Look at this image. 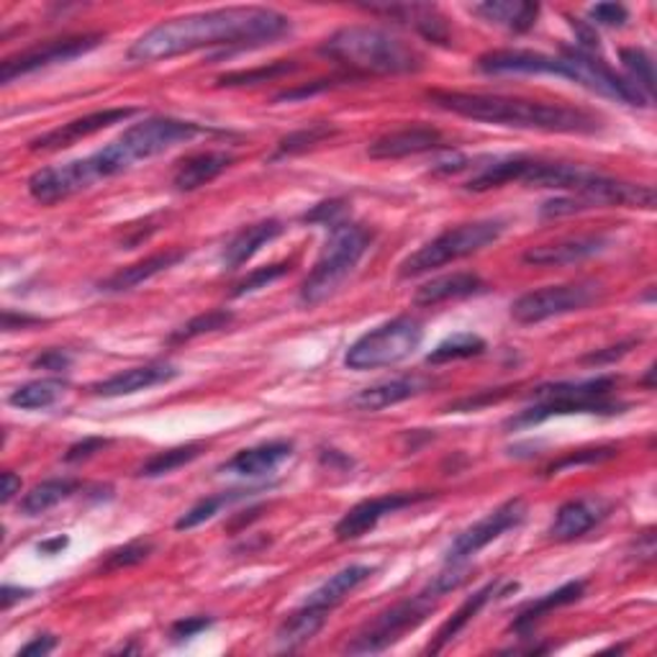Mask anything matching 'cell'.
<instances>
[{
	"mask_svg": "<svg viewBox=\"0 0 657 657\" xmlns=\"http://www.w3.org/2000/svg\"><path fill=\"white\" fill-rule=\"evenodd\" d=\"M617 455V450H611V447H601V450H580L576 455H568L563 457L560 462H555L550 472H557L563 468H573V465H584V462H601V460H611V457Z\"/></svg>",
	"mask_w": 657,
	"mask_h": 657,
	"instance_id": "obj_47",
	"label": "cell"
},
{
	"mask_svg": "<svg viewBox=\"0 0 657 657\" xmlns=\"http://www.w3.org/2000/svg\"><path fill=\"white\" fill-rule=\"evenodd\" d=\"M429 494H388L378 498H368V501L357 504L349 509L342 519H339L335 535L339 542H352V539H360L378 527L388 514H396L401 509H409V506L427 501Z\"/></svg>",
	"mask_w": 657,
	"mask_h": 657,
	"instance_id": "obj_13",
	"label": "cell"
},
{
	"mask_svg": "<svg viewBox=\"0 0 657 657\" xmlns=\"http://www.w3.org/2000/svg\"><path fill=\"white\" fill-rule=\"evenodd\" d=\"M290 31L286 16L260 6L216 8L157 23L129 49L135 62H162L208 47H249L276 41Z\"/></svg>",
	"mask_w": 657,
	"mask_h": 657,
	"instance_id": "obj_1",
	"label": "cell"
},
{
	"mask_svg": "<svg viewBox=\"0 0 657 657\" xmlns=\"http://www.w3.org/2000/svg\"><path fill=\"white\" fill-rule=\"evenodd\" d=\"M108 445H111V442H108V439H101V437H88V439H82V442L72 445L70 450H68V455H64V460H68V462L88 460V457H93L96 452H101L103 447H108Z\"/></svg>",
	"mask_w": 657,
	"mask_h": 657,
	"instance_id": "obj_48",
	"label": "cell"
},
{
	"mask_svg": "<svg viewBox=\"0 0 657 657\" xmlns=\"http://www.w3.org/2000/svg\"><path fill=\"white\" fill-rule=\"evenodd\" d=\"M370 13H382L388 19L404 21L406 27H414L421 37L429 41H437V44H445L450 39V27H447V19L439 13L437 6L427 3H404V6H368Z\"/></svg>",
	"mask_w": 657,
	"mask_h": 657,
	"instance_id": "obj_23",
	"label": "cell"
},
{
	"mask_svg": "<svg viewBox=\"0 0 657 657\" xmlns=\"http://www.w3.org/2000/svg\"><path fill=\"white\" fill-rule=\"evenodd\" d=\"M424 339L421 321L411 316H398V319L382 323V327L362 335L347 349L345 365L349 370H376L398 365L406 357H411L419 349Z\"/></svg>",
	"mask_w": 657,
	"mask_h": 657,
	"instance_id": "obj_7",
	"label": "cell"
},
{
	"mask_svg": "<svg viewBox=\"0 0 657 657\" xmlns=\"http://www.w3.org/2000/svg\"><path fill=\"white\" fill-rule=\"evenodd\" d=\"M621 406L609 401V398H594V401H586V398H545V401H537L531 409L511 416L506 421V427L521 429V427H535V424H542L553 416H568V414H601L611 416L619 414Z\"/></svg>",
	"mask_w": 657,
	"mask_h": 657,
	"instance_id": "obj_19",
	"label": "cell"
},
{
	"mask_svg": "<svg viewBox=\"0 0 657 657\" xmlns=\"http://www.w3.org/2000/svg\"><path fill=\"white\" fill-rule=\"evenodd\" d=\"M0 498H3V504L11 501L16 494H21V478L16 476V472H3V478H0Z\"/></svg>",
	"mask_w": 657,
	"mask_h": 657,
	"instance_id": "obj_53",
	"label": "cell"
},
{
	"mask_svg": "<svg viewBox=\"0 0 657 657\" xmlns=\"http://www.w3.org/2000/svg\"><path fill=\"white\" fill-rule=\"evenodd\" d=\"M345 213V203L342 201H329V203H321V206H316L311 213H306L303 216V221H321V223H331V227H335V223H339V216Z\"/></svg>",
	"mask_w": 657,
	"mask_h": 657,
	"instance_id": "obj_49",
	"label": "cell"
},
{
	"mask_svg": "<svg viewBox=\"0 0 657 657\" xmlns=\"http://www.w3.org/2000/svg\"><path fill=\"white\" fill-rule=\"evenodd\" d=\"M203 452V445L196 442V445H182V447H172V450H165V452H157L155 457H149V460L139 468V476L141 478H160V476H168V472L182 468V465L193 462L198 455Z\"/></svg>",
	"mask_w": 657,
	"mask_h": 657,
	"instance_id": "obj_37",
	"label": "cell"
},
{
	"mask_svg": "<svg viewBox=\"0 0 657 657\" xmlns=\"http://www.w3.org/2000/svg\"><path fill=\"white\" fill-rule=\"evenodd\" d=\"M488 286L484 278L476 272H452V276L435 278L424 282L421 288H416L414 303L416 306H439L447 301H460V298H470L484 293Z\"/></svg>",
	"mask_w": 657,
	"mask_h": 657,
	"instance_id": "obj_24",
	"label": "cell"
},
{
	"mask_svg": "<svg viewBox=\"0 0 657 657\" xmlns=\"http://www.w3.org/2000/svg\"><path fill=\"white\" fill-rule=\"evenodd\" d=\"M563 62L568 68V78L580 82V86L594 90L598 96L614 98V101L627 103V106H647L650 98H647L643 90H639L629 78H619L611 68H606L601 60L590 57L584 49L565 47L563 49Z\"/></svg>",
	"mask_w": 657,
	"mask_h": 657,
	"instance_id": "obj_10",
	"label": "cell"
},
{
	"mask_svg": "<svg viewBox=\"0 0 657 657\" xmlns=\"http://www.w3.org/2000/svg\"><path fill=\"white\" fill-rule=\"evenodd\" d=\"M96 182V175L90 170L88 157L86 160H74L68 165H57V168H44L29 178V193L34 201L52 206L70 198L80 190L90 188Z\"/></svg>",
	"mask_w": 657,
	"mask_h": 657,
	"instance_id": "obj_14",
	"label": "cell"
},
{
	"mask_svg": "<svg viewBox=\"0 0 657 657\" xmlns=\"http://www.w3.org/2000/svg\"><path fill=\"white\" fill-rule=\"evenodd\" d=\"M506 223L498 219H486V221H470L460 223V227L447 229L442 235L431 239L424 247L416 249L414 255L406 257L401 262V270L398 276L401 278H416L424 276V272L442 268V265H450L462 260V257H470L494 245L498 237L504 235Z\"/></svg>",
	"mask_w": 657,
	"mask_h": 657,
	"instance_id": "obj_6",
	"label": "cell"
},
{
	"mask_svg": "<svg viewBox=\"0 0 657 657\" xmlns=\"http://www.w3.org/2000/svg\"><path fill=\"white\" fill-rule=\"evenodd\" d=\"M486 352V342L478 335H455L445 339L442 345H437L427 355L429 365H445L455 360H468V357H478Z\"/></svg>",
	"mask_w": 657,
	"mask_h": 657,
	"instance_id": "obj_38",
	"label": "cell"
},
{
	"mask_svg": "<svg viewBox=\"0 0 657 657\" xmlns=\"http://www.w3.org/2000/svg\"><path fill=\"white\" fill-rule=\"evenodd\" d=\"M211 619H206V617H190V619H180V621H175L172 624V637L175 639H188V637H196V635H201L203 629H208L211 627Z\"/></svg>",
	"mask_w": 657,
	"mask_h": 657,
	"instance_id": "obj_50",
	"label": "cell"
},
{
	"mask_svg": "<svg viewBox=\"0 0 657 657\" xmlns=\"http://www.w3.org/2000/svg\"><path fill=\"white\" fill-rule=\"evenodd\" d=\"M498 586H501V580H494V584H488V586H484L480 590H476V594H472L468 601H465L460 609H457L455 614H452V619H447V624L442 629L437 631V639L435 643L429 645V653H439L442 650V647H447L452 643V639L460 635V631L468 627V624L478 617V611L484 609V606L490 601V598H496L498 596Z\"/></svg>",
	"mask_w": 657,
	"mask_h": 657,
	"instance_id": "obj_32",
	"label": "cell"
},
{
	"mask_svg": "<svg viewBox=\"0 0 657 657\" xmlns=\"http://www.w3.org/2000/svg\"><path fill=\"white\" fill-rule=\"evenodd\" d=\"M282 229L286 227H282V223L276 219L245 227L235 239H231L227 249H223V268L227 270L242 268V265L247 260H252V257L260 252L265 245H270L272 239H278L282 235Z\"/></svg>",
	"mask_w": 657,
	"mask_h": 657,
	"instance_id": "obj_26",
	"label": "cell"
},
{
	"mask_svg": "<svg viewBox=\"0 0 657 657\" xmlns=\"http://www.w3.org/2000/svg\"><path fill=\"white\" fill-rule=\"evenodd\" d=\"M327 614L323 609H313V606H301V609L290 614V617L280 624L276 631L280 650H298V647L309 645L311 639L319 635L323 624H327Z\"/></svg>",
	"mask_w": 657,
	"mask_h": 657,
	"instance_id": "obj_30",
	"label": "cell"
},
{
	"mask_svg": "<svg viewBox=\"0 0 657 657\" xmlns=\"http://www.w3.org/2000/svg\"><path fill=\"white\" fill-rule=\"evenodd\" d=\"M372 245V231L362 223L339 221L331 227L327 247L321 249V257L316 260L313 270L301 286V301L306 306H316L327 301L342 288V282L352 276L357 265Z\"/></svg>",
	"mask_w": 657,
	"mask_h": 657,
	"instance_id": "obj_5",
	"label": "cell"
},
{
	"mask_svg": "<svg viewBox=\"0 0 657 657\" xmlns=\"http://www.w3.org/2000/svg\"><path fill=\"white\" fill-rule=\"evenodd\" d=\"M331 137H337V127H331V123H313V127H306L301 131H293V135H288L286 139H280L278 157L306 152V149L321 145V141H327Z\"/></svg>",
	"mask_w": 657,
	"mask_h": 657,
	"instance_id": "obj_41",
	"label": "cell"
},
{
	"mask_svg": "<svg viewBox=\"0 0 657 657\" xmlns=\"http://www.w3.org/2000/svg\"><path fill=\"white\" fill-rule=\"evenodd\" d=\"M370 576H372V568H368V565H349V568L335 573L327 584L316 588L313 594L306 598V606L331 611L335 606L342 604L352 590L360 588L365 580H370Z\"/></svg>",
	"mask_w": 657,
	"mask_h": 657,
	"instance_id": "obj_28",
	"label": "cell"
},
{
	"mask_svg": "<svg viewBox=\"0 0 657 657\" xmlns=\"http://www.w3.org/2000/svg\"><path fill=\"white\" fill-rule=\"evenodd\" d=\"M64 547H68V537H54V539H49V542H41L39 553L41 555H54L57 550H64Z\"/></svg>",
	"mask_w": 657,
	"mask_h": 657,
	"instance_id": "obj_57",
	"label": "cell"
},
{
	"mask_svg": "<svg viewBox=\"0 0 657 657\" xmlns=\"http://www.w3.org/2000/svg\"><path fill=\"white\" fill-rule=\"evenodd\" d=\"M249 496V490H231V494H219V496H208L203 501H198L193 509L182 514V517L175 521V529H193L198 524H203L208 519H213L216 514H219L223 506L239 501V498Z\"/></svg>",
	"mask_w": 657,
	"mask_h": 657,
	"instance_id": "obj_39",
	"label": "cell"
},
{
	"mask_svg": "<svg viewBox=\"0 0 657 657\" xmlns=\"http://www.w3.org/2000/svg\"><path fill=\"white\" fill-rule=\"evenodd\" d=\"M621 62L629 72V80L650 98L655 88V64L645 49H621Z\"/></svg>",
	"mask_w": 657,
	"mask_h": 657,
	"instance_id": "obj_42",
	"label": "cell"
},
{
	"mask_svg": "<svg viewBox=\"0 0 657 657\" xmlns=\"http://www.w3.org/2000/svg\"><path fill=\"white\" fill-rule=\"evenodd\" d=\"M293 455V445L290 442H268L249 447V450L237 452L231 460L223 465V472H237V476H262V472L276 470L282 460Z\"/></svg>",
	"mask_w": 657,
	"mask_h": 657,
	"instance_id": "obj_27",
	"label": "cell"
},
{
	"mask_svg": "<svg viewBox=\"0 0 657 657\" xmlns=\"http://www.w3.org/2000/svg\"><path fill=\"white\" fill-rule=\"evenodd\" d=\"M609 514L601 498H573L557 509L555 519L550 524V537L557 542H570V539L584 537L596 524H601Z\"/></svg>",
	"mask_w": 657,
	"mask_h": 657,
	"instance_id": "obj_21",
	"label": "cell"
},
{
	"mask_svg": "<svg viewBox=\"0 0 657 657\" xmlns=\"http://www.w3.org/2000/svg\"><path fill=\"white\" fill-rule=\"evenodd\" d=\"M29 596H31V590H27V588L3 586V590H0V606H3V611H8L13 604H19L21 598H29Z\"/></svg>",
	"mask_w": 657,
	"mask_h": 657,
	"instance_id": "obj_54",
	"label": "cell"
},
{
	"mask_svg": "<svg viewBox=\"0 0 657 657\" xmlns=\"http://www.w3.org/2000/svg\"><path fill=\"white\" fill-rule=\"evenodd\" d=\"M288 270H290L288 262H278V265H268V268L249 272L245 280L237 282L235 296H247V293H255V290H260V288H268L270 282H276L282 276H288Z\"/></svg>",
	"mask_w": 657,
	"mask_h": 657,
	"instance_id": "obj_45",
	"label": "cell"
},
{
	"mask_svg": "<svg viewBox=\"0 0 657 657\" xmlns=\"http://www.w3.org/2000/svg\"><path fill=\"white\" fill-rule=\"evenodd\" d=\"M54 647H57V639H54L52 635H39V637L31 639L29 645H23V647H21L19 657H21V655H23V657H41V655H49V653H52Z\"/></svg>",
	"mask_w": 657,
	"mask_h": 657,
	"instance_id": "obj_52",
	"label": "cell"
},
{
	"mask_svg": "<svg viewBox=\"0 0 657 657\" xmlns=\"http://www.w3.org/2000/svg\"><path fill=\"white\" fill-rule=\"evenodd\" d=\"M604 286L594 280L565 282V286H547L531 293H524L511 303V316L519 323H539L555 316L584 311L596 301H601Z\"/></svg>",
	"mask_w": 657,
	"mask_h": 657,
	"instance_id": "obj_9",
	"label": "cell"
},
{
	"mask_svg": "<svg viewBox=\"0 0 657 657\" xmlns=\"http://www.w3.org/2000/svg\"><path fill=\"white\" fill-rule=\"evenodd\" d=\"M531 168L529 157H506V160H496L486 165L478 175H472L468 180V190H476V193H486L490 188H501L506 182L524 180V175Z\"/></svg>",
	"mask_w": 657,
	"mask_h": 657,
	"instance_id": "obj_34",
	"label": "cell"
},
{
	"mask_svg": "<svg viewBox=\"0 0 657 657\" xmlns=\"http://www.w3.org/2000/svg\"><path fill=\"white\" fill-rule=\"evenodd\" d=\"M296 64H288V62H276V64H265V68H257V70H247V72H231V74H223L219 78V86H255V82H268L272 78H280V74H288L293 72Z\"/></svg>",
	"mask_w": 657,
	"mask_h": 657,
	"instance_id": "obj_43",
	"label": "cell"
},
{
	"mask_svg": "<svg viewBox=\"0 0 657 657\" xmlns=\"http://www.w3.org/2000/svg\"><path fill=\"white\" fill-rule=\"evenodd\" d=\"M70 362H72V357L68 355V352H62V349H49V352H44V355H39L34 362V368H41V370H68L70 368Z\"/></svg>",
	"mask_w": 657,
	"mask_h": 657,
	"instance_id": "obj_51",
	"label": "cell"
},
{
	"mask_svg": "<svg viewBox=\"0 0 657 657\" xmlns=\"http://www.w3.org/2000/svg\"><path fill=\"white\" fill-rule=\"evenodd\" d=\"M445 145L442 135L431 127H409L390 131L368 147V155L372 160H404V157L424 155L431 149H439Z\"/></svg>",
	"mask_w": 657,
	"mask_h": 657,
	"instance_id": "obj_20",
	"label": "cell"
},
{
	"mask_svg": "<svg viewBox=\"0 0 657 657\" xmlns=\"http://www.w3.org/2000/svg\"><path fill=\"white\" fill-rule=\"evenodd\" d=\"M137 113H139L137 108H106V111L88 113V116H82V119L62 123V127H57L52 131H47V135L37 137L34 141H31V152H52V149L70 147V145H74V141L93 137V135H98V131L113 127V123L127 121Z\"/></svg>",
	"mask_w": 657,
	"mask_h": 657,
	"instance_id": "obj_15",
	"label": "cell"
},
{
	"mask_svg": "<svg viewBox=\"0 0 657 657\" xmlns=\"http://www.w3.org/2000/svg\"><path fill=\"white\" fill-rule=\"evenodd\" d=\"M429 101L445 108V111L462 116V119L498 123V127L550 131V135H594V131H598L596 116L560 103H539L524 101V98L484 93H457V90H431Z\"/></svg>",
	"mask_w": 657,
	"mask_h": 657,
	"instance_id": "obj_2",
	"label": "cell"
},
{
	"mask_svg": "<svg viewBox=\"0 0 657 657\" xmlns=\"http://www.w3.org/2000/svg\"><path fill=\"white\" fill-rule=\"evenodd\" d=\"M64 382L47 378V380H34L27 382V386L16 388L11 396H8V404L16 406V409L23 411H37V409H49L57 398L64 394Z\"/></svg>",
	"mask_w": 657,
	"mask_h": 657,
	"instance_id": "obj_36",
	"label": "cell"
},
{
	"mask_svg": "<svg viewBox=\"0 0 657 657\" xmlns=\"http://www.w3.org/2000/svg\"><path fill=\"white\" fill-rule=\"evenodd\" d=\"M235 157L227 152H201L196 157H188L186 162H180L178 172H175V188L178 190H198L206 182L219 178V175L231 168Z\"/></svg>",
	"mask_w": 657,
	"mask_h": 657,
	"instance_id": "obj_31",
	"label": "cell"
},
{
	"mask_svg": "<svg viewBox=\"0 0 657 657\" xmlns=\"http://www.w3.org/2000/svg\"><path fill=\"white\" fill-rule=\"evenodd\" d=\"M180 376L178 368H172V365H141V368H131V370H123V372H116L103 382H96L93 394L96 396H103V398H116V396H129V394H137V390H147V388H155V386H162V382H170Z\"/></svg>",
	"mask_w": 657,
	"mask_h": 657,
	"instance_id": "obj_22",
	"label": "cell"
},
{
	"mask_svg": "<svg viewBox=\"0 0 657 657\" xmlns=\"http://www.w3.org/2000/svg\"><path fill=\"white\" fill-rule=\"evenodd\" d=\"M103 44L101 34H82V37H68V39H54V41H44V44H37L27 49V52H19L13 57H8L0 68V80L13 82L21 74L52 68V64L60 62H70L74 57H82L88 52H93L96 47Z\"/></svg>",
	"mask_w": 657,
	"mask_h": 657,
	"instance_id": "obj_11",
	"label": "cell"
},
{
	"mask_svg": "<svg viewBox=\"0 0 657 657\" xmlns=\"http://www.w3.org/2000/svg\"><path fill=\"white\" fill-rule=\"evenodd\" d=\"M631 345H635V342H624L619 347H609V352H594V355L586 357V362H611V360H617V357L627 355Z\"/></svg>",
	"mask_w": 657,
	"mask_h": 657,
	"instance_id": "obj_55",
	"label": "cell"
},
{
	"mask_svg": "<svg viewBox=\"0 0 657 657\" xmlns=\"http://www.w3.org/2000/svg\"><path fill=\"white\" fill-rule=\"evenodd\" d=\"M598 27H624L629 21V11L621 3H598L588 11Z\"/></svg>",
	"mask_w": 657,
	"mask_h": 657,
	"instance_id": "obj_46",
	"label": "cell"
},
{
	"mask_svg": "<svg viewBox=\"0 0 657 657\" xmlns=\"http://www.w3.org/2000/svg\"><path fill=\"white\" fill-rule=\"evenodd\" d=\"M231 319H235V313L227 311V309H216V311H208L196 316V319H190L188 323H182V327L175 331L170 337V342H190V339L196 337H203V335H211V331H219V329H227Z\"/></svg>",
	"mask_w": 657,
	"mask_h": 657,
	"instance_id": "obj_40",
	"label": "cell"
},
{
	"mask_svg": "<svg viewBox=\"0 0 657 657\" xmlns=\"http://www.w3.org/2000/svg\"><path fill=\"white\" fill-rule=\"evenodd\" d=\"M203 127H198L193 121H180V119H165V116H155L141 123L123 131V135L103 147L101 152L90 155L88 165L93 170L96 180L113 178L123 170H129L131 165L139 160H149V157L168 152L170 147L180 145V141H190L198 135H203Z\"/></svg>",
	"mask_w": 657,
	"mask_h": 657,
	"instance_id": "obj_4",
	"label": "cell"
},
{
	"mask_svg": "<svg viewBox=\"0 0 657 657\" xmlns=\"http://www.w3.org/2000/svg\"><path fill=\"white\" fill-rule=\"evenodd\" d=\"M609 247V237L604 235H578V237H563L555 242L529 247L524 252V262L537 265V268H565V265L584 262L588 257Z\"/></svg>",
	"mask_w": 657,
	"mask_h": 657,
	"instance_id": "obj_16",
	"label": "cell"
},
{
	"mask_svg": "<svg viewBox=\"0 0 657 657\" xmlns=\"http://www.w3.org/2000/svg\"><path fill=\"white\" fill-rule=\"evenodd\" d=\"M470 11L488 23H496V27H506L509 31H529L537 23L539 6L524 3V0H488V3H476Z\"/></svg>",
	"mask_w": 657,
	"mask_h": 657,
	"instance_id": "obj_29",
	"label": "cell"
},
{
	"mask_svg": "<svg viewBox=\"0 0 657 657\" xmlns=\"http://www.w3.org/2000/svg\"><path fill=\"white\" fill-rule=\"evenodd\" d=\"M435 609H437V596H431L429 590L409 598V601L390 606L388 611L378 614V617L347 645V653L376 655V653L388 650V647L396 645L406 631H411L419 627V624L427 621Z\"/></svg>",
	"mask_w": 657,
	"mask_h": 657,
	"instance_id": "obj_8",
	"label": "cell"
},
{
	"mask_svg": "<svg viewBox=\"0 0 657 657\" xmlns=\"http://www.w3.org/2000/svg\"><path fill=\"white\" fill-rule=\"evenodd\" d=\"M149 555H152V542H145V539H137V542L123 545V547H119V550H113L111 555H108L106 563H103V570L111 573V570L131 568V565L145 563Z\"/></svg>",
	"mask_w": 657,
	"mask_h": 657,
	"instance_id": "obj_44",
	"label": "cell"
},
{
	"mask_svg": "<svg viewBox=\"0 0 657 657\" xmlns=\"http://www.w3.org/2000/svg\"><path fill=\"white\" fill-rule=\"evenodd\" d=\"M74 490H78V480L72 478L44 480V484L34 486L27 496L21 498L19 509L21 514H27V517H39V514L54 509V506L64 501V498H70Z\"/></svg>",
	"mask_w": 657,
	"mask_h": 657,
	"instance_id": "obj_35",
	"label": "cell"
},
{
	"mask_svg": "<svg viewBox=\"0 0 657 657\" xmlns=\"http://www.w3.org/2000/svg\"><path fill=\"white\" fill-rule=\"evenodd\" d=\"M478 68L488 74H560L568 78L563 57H550L539 52H524V49H501L488 52L478 60Z\"/></svg>",
	"mask_w": 657,
	"mask_h": 657,
	"instance_id": "obj_17",
	"label": "cell"
},
{
	"mask_svg": "<svg viewBox=\"0 0 657 657\" xmlns=\"http://www.w3.org/2000/svg\"><path fill=\"white\" fill-rule=\"evenodd\" d=\"M524 517H527V504H524L521 498H511V501L501 504L498 509L490 511L486 519L476 521L472 527L465 529L462 535H457L450 550H447V563L462 565L465 560H470L472 555H478L486 545L501 537L504 531L519 527Z\"/></svg>",
	"mask_w": 657,
	"mask_h": 657,
	"instance_id": "obj_12",
	"label": "cell"
},
{
	"mask_svg": "<svg viewBox=\"0 0 657 657\" xmlns=\"http://www.w3.org/2000/svg\"><path fill=\"white\" fill-rule=\"evenodd\" d=\"M321 54L360 74H409L424 70V57L409 41L378 27H345L323 41Z\"/></svg>",
	"mask_w": 657,
	"mask_h": 657,
	"instance_id": "obj_3",
	"label": "cell"
},
{
	"mask_svg": "<svg viewBox=\"0 0 657 657\" xmlns=\"http://www.w3.org/2000/svg\"><path fill=\"white\" fill-rule=\"evenodd\" d=\"M435 386V380L427 376H404L396 380H382L376 382V386L362 388L360 394H355L349 398V406L357 411H382L388 406L404 404L414 396L427 394V390Z\"/></svg>",
	"mask_w": 657,
	"mask_h": 657,
	"instance_id": "obj_18",
	"label": "cell"
},
{
	"mask_svg": "<svg viewBox=\"0 0 657 657\" xmlns=\"http://www.w3.org/2000/svg\"><path fill=\"white\" fill-rule=\"evenodd\" d=\"M584 590H586L584 580H576V584H565L557 590H553V594L539 598V601L524 606L519 617L514 619V631H529L539 619L547 617V614H550L553 609H560V606L578 601V598L584 596Z\"/></svg>",
	"mask_w": 657,
	"mask_h": 657,
	"instance_id": "obj_33",
	"label": "cell"
},
{
	"mask_svg": "<svg viewBox=\"0 0 657 657\" xmlns=\"http://www.w3.org/2000/svg\"><path fill=\"white\" fill-rule=\"evenodd\" d=\"M186 252L182 249H165V252H157L152 257H147V260H139L135 265H127V268L116 270L111 278H106L101 282V290L103 293H123V290H131L141 286V282L152 280L155 276H160V272L170 270L172 265H178Z\"/></svg>",
	"mask_w": 657,
	"mask_h": 657,
	"instance_id": "obj_25",
	"label": "cell"
},
{
	"mask_svg": "<svg viewBox=\"0 0 657 657\" xmlns=\"http://www.w3.org/2000/svg\"><path fill=\"white\" fill-rule=\"evenodd\" d=\"M41 319H34V316H16L13 311L3 313V329L13 331L16 327H31V323H39Z\"/></svg>",
	"mask_w": 657,
	"mask_h": 657,
	"instance_id": "obj_56",
	"label": "cell"
}]
</instances>
